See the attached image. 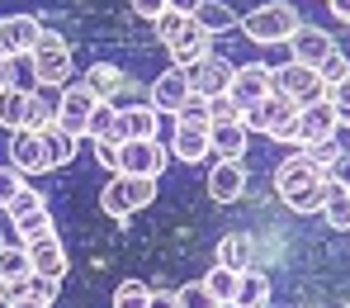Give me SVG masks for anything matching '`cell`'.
I'll use <instances>...</instances> for the list:
<instances>
[{"label": "cell", "instance_id": "cell-1", "mask_svg": "<svg viewBox=\"0 0 350 308\" xmlns=\"http://www.w3.org/2000/svg\"><path fill=\"white\" fill-rule=\"evenodd\" d=\"M275 190H280V199L289 204L293 214H322L327 190H332V176L317 171L303 152H293V157H284V162L275 166Z\"/></svg>", "mask_w": 350, "mask_h": 308}, {"label": "cell", "instance_id": "cell-2", "mask_svg": "<svg viewBox=\"0 0 350 308\" xmlns=\"http://www.w3.org/2000/svg\"><path fill=\"white\" fill-rule=\"evenodd\" d=\"M298 24H303V19H298V10H293V5H284V0H270V5L251 10V14H246L237 29H241L251 43H265V48H270V43H289L293 34H298Z\"/></svg>", "mask_w": 350, "mask_h": 308}, {"label": "cell", "instance_id": "cell-3", "mask_svg": "<svg viewBox=\"0 0 350 308\" xmlns=\"http://www.w3.org/2000/svg\"><path fill=\"white\" fill-rule=\"evenodd\" d=\"M157 199V181L152 176H114V181L100 190V209L109 214V218H133L137 209H147Z\"/></svg>", "mask_w": 350, "mask_h": 308}, {"label": "cell", "instance_id": "cell-4", "mask_svg": "<svg viewBox=\"0 0 350 308\" xmlns=\"http://www.w3.org/2000/svg\"><path fill=\"white\" fill-rule=\"evenodd\" d=\"M241 123H246V133H265L275 142H293V133H298V105H289L284 95H270V100L241 110Z\"/></svg>", "mask_w": 350, "mask_h": 308}, {"label": "cell", "instance_id": "cell-5", "mask_svg": "<svg viewBox=\"0 0 350 308\" xmlns=\"http://www.w3.org/2000/svg\"><path fill=\"white\" fill-rule=\"evenodd\" d=\"M270 86H275V95H284L289 105H317V100H327V86H322V76H317V66H303V62H284V66H270Z\"/></svg>", "mask_w": 350, "mask_h": 308}, {"label": "cell", "instance_id": "cell-6", "mask_svg": "<svg viewBox=\"0 0 350 308\" xmlns=\"http://www.w3.org/2000/svg\"><path fill=\"white\" fill-rule=\"evenodd\" d=\"M29 62H33L38 86H57V90H62V86L71 81V43H66L62 34H53V29L38 34V43H33Z\"/></svg>", "mask_w": 350, "mask_h": 308}, {"label": "cell", "instance_id": "cell-7", "mask_svg": "<svg viewBox=\"0 0 350 308\" xmlns=\"http://www.w3.org/2000/svg\"><path fill=\"white\" fill-rule=\"evenodd\" d=\"M95 110H100L95 90H90L85 81H71V86H62L57 128H62V133H71V138L81 142V138H90V119H95Z\"/></svg>", "mask_w": 350, "mask_h": 308}, {"label": "cell", "instance_id": "cell-8", "mask_svg": "<svg viewBox=\"0 0 350 308\" xmlns=\"http://www.w3.org/2000/svg\"><path fill=\"white\" fill-rule=\"evenodd\" d=\"M171 166V147H161L157 138L147 142V138H128L123 147H118V171L114 176H161Z\"/></svg>", "mask_w": 350, "mask_h": 308}, {"label": "cell", "instance_id": "cell-9", "mask_svg": "<svg viewBox=\"0 0 350 308\" xmlns=\"http://www.w3.org/2000/svg\"><path fill=\"white\" fill-rule=\"evenodd\" d=\"M185 71H189V90L204 95V100H213V95H228L237 66L228 57H218V53H208V57H199L194 66H185Z\"/></svg>", "mask_w": 350, "mask_h": 308}, {"label": "cell", "instance_id": "cell-10", "mask_svg": "<svg viewBox=\"0 0 350 308\" xmlns=\"http://www.w3.org/2000/svg\"><path fill=\"white\" fill-rule=\"evenodd\" d=\"M228 95H232L237 110H251V105L270 100V95H275V86H270V66H260V62L237 66V71H232V86H228Z\"/></svg>", "mask_w": 350, "mask_h": 308}, {"label": "cell", "instance_id": "cell-11", "mask_svg": "<svg viewBox=\"0 0 350 308\" xmlns=\"http://www.w3.org/2000/svg\"><path fill=\"white\" fill-rule=\"evenodd\" d=\"M38 34H43V24H38L33 14H5V19H0V62L5 57H29L33 43H38Z\"/></svg>", "mask_w": 350, "mask_h": 308}, {"label": "cell", "instance_id": "cell-12", "mask_svg": "<svg viewBox=\"0 0 350 308\" xmlns=\"http://www.w3.org/2000/svg\"><path fill=\"white\" fill-rule=\"evenodd\" d=\"M189 71L185 66H166L157 81H152V110L157 114H180L185 105H189Z\"/></svg>", "mask_w": 350, "mask_h": 308}, {"label": "cell", "instance_id": "cell-13", "mask_svg": "<svg viewBox=\"0 0 350 308\" xmlns=\"http://www.w3.org/2000/svg\"><path fill=\"white\" fill-rule=\"evenodd\" d=\"M336 110H332V100H317V105H303L298 110V133H293V142L298 147H312V142H327V138H336Z\"/></svg>", "mask_w": 350, "mask_h": 308}, {"label": "cell", "instance_id": "cell-14", "mask_svg": "<svg viewBox=\"0 0 350 308\" xmlns=\"http://www.w3.org/2000/svg\"><path fill=\"white\" fill-rule=\"evenodd\" d=\"M327 53H336V38L317 24H298V34L289 38V62H303V66H322Z\"/></svg>", "mask_w": 350, "mask_h": 308}, {"label": "cell", "instance_id": "cell-15", "mask_svg": "<svg viewBox=\"0 0 350 308\" xmlns=\"http://www.w3.org/2000/svg\"><path fill=\"white\" fill-rule=\"evenodd\" d=\"M10 166L19 176H43L48 171V157H43V133H10Z\"/></svg>", "mask_w": 350, "mask_h": 308}, {"label": "cell", "instance_id": "cell-16", "mask_svg": "<svg viewBox=\"0 0 350 308\" xmlns=\"http://www.w3.org/2000/svg\"><path fill=\"white\" fill-rule=\"evenodd\" d=\"M213 128H189V123H175V138H171V157L185 162V166H199L213 157Z\"/></svg>", "mask_w": 350, "mask_h": 308}, {"label": "cell", "instance_id": "cell-17", "mask_svg": "<svg viewBox=\"0 0 350 308\" xmlns=\"http://www.w3.org/2000/svg\"><path fill=\"white\" fill-rule=\"evenodd\" d=\"M208 194H213V204H232V199H241V194H246V166L218 157L213 171H208Z\"/></svg>", "mask_w": 350, "mask_h": 308}, {"label": "cell", "instance_id": "cell-18", "mask_svg": "<svg viewBox=\"0 0 350 308\" xmlns=\"http://www.w3.org/2000/svg\"><path fill=\"white\" fill-rule=\"evenodd\" d=\"M24 251H29L33 275H48V280H62V275H66V246H62L57 233H48V238H38V242H24Z\"/></svg>", "mask_w": 350, "mask_h": 308}, {"label": "cell", "instance_id": "cell-19", "mask_svg": "<svg viewBox=\"0 0 350 308\" xmlns=\"http://www.w3.org/2000/svg\"><path fill=\"white\" fill-rule=\"evenodd\" d=\"M0 128L10 133H38V114H33V95L24 90H0Z\"/></svg>", "mask_w": 350, "mask_h": 308}, {"label": "cell", "instance_id": "cell-20", "mask_svg": "<svg viewBox=\"0 0 350 308\" xmlns=\"http://www.w3.org/2000/svg\"><path fill=\"white\" fill-rule=\"evenodd\" d=\"M213 157H228V162H241L246 157V142H251V133H246V123L232 119V123H213Z\"/></svg>", "mask_w": 350, "mask_h": 308}, {"label": "cell", "instance_id": "cell-21", "mask_svg": "<svg viewBox=\"0 0 350 308\" xmlns=\"http://www.w3.org/2000/svg\"><path fill=\"white\" fill-rule=\"evenodd\" d=\"M90 138L105 142V147H123V142H128V119L118 114L114 105H100L95 119H90Z\"/></svg>", "mask_w": 350, "mask_h": 308}, {"label": "cell", "instance_id": "cell-22", "mask_svg": "<svg viewBox=\"0 0 350 308\" xmlns=\"http://www.w3.org/2000/svg\"><path fill=\"white\" fill-rule=\"evenodd\" d=\"M194 24L213 38V34H228V29H237L241 24V14H237L232 5H223V0H204L199 10H194Z\"/></svg>", "mask_w": 350, "mask_h": 308}, {"label": "cell", "instance_id": "cell-23", "mask_svg": "<svg viewBox=\"0 0 350 308\" xmlns=\"http://www.w3.org/2000/svg\"><path fill=\"white\" fill-rule=\"evenodd\" d=\"M166 53H171L175 66H194L199 57H208V34H204L199 24H189V29H185V34L175 38L171 48H166Z\"/></svg>", "mask_w": 350, "mask_h": 308}, {"label": "cell", "instance_id": "cell-24", "mask_svg": "<svg viewBox=\"0 0 350 308\" xmlns=\"http://www.w3.org/2000/svg\"><path fill=\"white\" fill-rule=\"evenodd\" d=\"M270 304V275L265 270H241V285H237V304L232 308H265Z\"/></svg>", "mask_w": 350, "mask_h": 308}, {"label": "cell", "instance_id": "cell-25", "mask_svg": "<svg viewBox=\"0 0 350 308\" xmlns=\"http://www.w3.org/2000/svg\"><path fill=\"white\" fill-rule=\"evenodd\" d=\"M43 157H48V171H62V166L76 157V138H71V133H62L57 123H53V128H43Z\"/></svg>", "mask_w": 350, "mask_h": 308}, {"label": "cell", "instance_id": "cell-26", "mask_svg": "<svg viewBox=\"0 0 350 308\" xmlns=\"http://www.w3.org/2000/svg\"><path fill=\"white\" fill-rule=\"evenodd\" d=\"M123 81H128V76L118 71L114 62H95V66L85 71V86L95 90V100H100V105H105V100H114V90L123 86Z\"/></svg>", "mask_w": 350, "mask_h": 308}, {"label": "cell", "instance_id": "cell-27", "mask_svg": "<svg viewBox=\"0 0 350 308\" xmlns=\"http://www.w3.org/2000/svg\"><path fill=\"white\" fill-rule=\"evenodd\" d=\"M204 285H208V294H213V304H218V308H232L241 275H237V270H228V266H213V270L204 275Z\"/></svg>", "mask_w": 350, "mask_h": 308}, {"label": "cell", "instance_id": "cell-28", "mask_svg": "<svg viewBox=\"0 0 350 308\" xmlns=\"http://www.w3.org/2000/svg\"><path fill=\"white\" fill-rule=\"evenodd\" d=\"M213 266H228V270H251V242L241 238V233H228L223 242H218V261Z\"/></svg>", "mask_w": 350, "mask_h": 308}, {"label": "cell", "instance_id": "cell-29", "mask_svg": "<svg viewBox=\"0 0 350 308\" xmlns=\"http://www.w3.org/2000/svg\"><path fill=\"white\" fill-rule=\"evenodd\" d=\"M10 228L19 233V242H38V238H48V233H57V228H53V214H48V209H33V214H19V218H10Z\"/></svg>", "mask_w": 350, "mask_h": 308}, {"label": "cell", "instance_id": "cell-30", "mask_svg": "<svg viewBox=\"0 0 350 308\" xmlns=\"http://www.w3.org/2000/svg\"><path fill=\"white\" fill-rule=\"evenodd\" d=\"M322 214H327V228H336V233H350V190L332 185V190H327V204H322Z\"/></svg>", "mask_w": 350, "mask_h": 308}, {"label": "cell", "instance_id": "cell-31", "mask_svg": "<svg viewBox=\"0 0 350 308\" xmlns=\"http://www.w3.org/2000/svg\"><path fill=\"white\" fill-rule=\"evenodd\" d=\"M33 266H29V251L24 242H0V280H24Z\"/></svg>", "mask_w": 350, "mask_h": 308}, {"label": "cell", "instance_id": "cell-32", "mask_svg": "<svg viewBox=\"0 0 350 308\" xmlns=\"http://www.w3.org/2000/svg\"><path fill=\"white\" fill-rule=\"evenodd\" d=\"M123 119H128V138H147V142H152L157 128H161V114H157L152 105H137V110H128Z\"/></svg>", "mask_w": 350, "mask_h": 308}, {"label": "cell", "instance_id": "cell-33", "mask_svg": "<svg viewBox=\"0 0 350 308\" xmlns=\"http://www.w3.org/2000/svg\"><path fill=\"white\" fill-rule=\"evenodd\" d=\"M57 294H62V280H48V275H29V280H24V299H29V304L53 308Z\"/></svg>", "mask_w": 350, "mask_h": 308}, {"label": "cell", "instance_id": "cell-34", "mask_svg": "<svg viewBox=\"0 0 350 308\" xmlns=\"http://www.w3.org/2000/svg\"><path fill=\"white\" fill-rule=\"evenodd\" d=\"M147 304H152V290L142 280H123L114 290V308H147Z\"/></svg>", "mask_w": 350, "mask_h": 308}, {"label": "cell", "instance_id": "cell-35", "mask_svg": "<svg viewBox=\"0 0 350 308\" xmlns=\"http://www.w3.org/2000/svg\"><path fill=\"white\" fill-rule=\"evenodd\" d=\"M341 152H346V147H341L336 138H327V142H312V147H303V157H308V162H312L317 171H332Z\"/></svg>", "mask_w": 350, "mask_h": 308}, {"label": "cell", "instance_id": "cell-36", "mask_svg": "<svg viewBox=\"0 0 350 308\" xmlns=\"http://www.w3.org/2000/svg\"><path fill=\"white\" fill-rule=\"evenodd\" d=\"M189 24H194V14H175V10H166V14H161V19H157L152 29H157V38H161V43L171 48V43L180 38V34H185V29H189Z\"/></svg>", "mask_w": 350, "mask_h": 308}, {"label": "cell", "instance_id": "cell-37", "mask_svg": "<svg viewBox=\"0 0 350 308\" xmlns=\"http://www.w3.org/2000/svg\"><path fill=\"white\" fill-rule=\"evenodd\" d=\"M175 304H180V308H218L204 280H189V285H180V290H175Z\"/></svg>", "mask_w": 350, "mask_h": 308}, {"label": "cell", "instance_id": "cell-38", "mask_svg": "<svg viewBox=\"0 0 350 308\" xmlns=\"http://www.w3.org/2000/svg\"><path fill=\"white\" fill-rule=\"evenodd\" d=\"M317 76H322V86H327V90H332V86H341V81L350 76V62H346V53H341V48H336V53H327V62L317 66Z\"/></svg>", "mask_w": 350, "mask_h": 308}, {"label": "cell", "instance_id": "cell-39", "mask_svg": "<svg viewBox=\"0 0 350 308\" xmlns=\"http://www.w3.org/2000/svg\"><path fill=\"white\" fill-rule=\"evenodd\" d=\"M175 119L189 123V128H213V119H208V100H204V95H189V105H185Z\"/></svg>", "mask_w": 350, "mask_h": 308}, {"label": "cell", "instance_id": "cell-40", "mask_svg": "<svg viewBox=\"0 0 350 308\" xmlns=\"http://www.w3.org/2000/svg\"><path fill=\"white\" fill-rule=\"evenodd\" d=\"M33 209H48V204H43V194H38L33 185H24V190L14 194V204H10L5 214H10V218H19V214H33Z\"/></svg>", "mask_w": 350, "mask_h": 308}, {"label": "cell", "instance_id": "cell-41", "mask_svg": "<svg viewBox=\"0 0 350 308\" xmlns=\"http://www.w3.org/2000/svg\"><path fill=\"white\" fill-rule=\"evenodd\" d=\"M19 190H24V176H19L14 166H0V209H10Z\"/></svg>", "mask_w": 350, "mask_h": 308}, {"label": "cell", "instance_id": "cell-42", "mask_svg": "<svg viewBox=\"0 0 350 308\" xmlns=\"http://www.w3.org/2000/svg\"><path fill=\"white\" fill-rule=\"evenodd\" d=\"M327 100H332V110H336V123H346V128H350V76L341 81V86L327 90Z\"/></svg>", "mask_w": 350, "mask_h": 308}, {"label": "cell", "instance_id": "cell-43", "mask_svg": "<svg viewBox=\"0 0 350 308\" xmlns=\"http://www.w3.org/2000/svg\"><path fill=\"white\" fill-rule=\"evenodd\" d=\"M208 119L213 123H232V119H241V110L232 105V95H213V100H208Z\"/></svg>", "mask_w": 350, "mask_h": 308}, {"label": "cell", "instance_id": "cell-44", "mask_svg": "<svg viewBox=\"0 0 350 308\" xmlns=\"http://www.w3.org/2000/svg\"><path fill=\"white\" fill-rule=\"evenodd\" d=\"M105 105H114L118 114H128V110H137V105H142V100H137V86H133V81H123V86L114 90V100H105Z\"/></svg>", "mask_w": 350, "mask_h": 308}, {"label": "cell", "instance_id": "cell-45", "mask_svg": "<svg viewBox=\"0 0 350 308\" xmlns=\"http://www.w3.org/2000/svg\"><path fill=\"white\" fill-rule=\"evenodd\" d=\"M327 176H332V185H341V190H350V152H341V157H336V166H332Z\"/></svg>", "mask_w": 350, "mask_h": 308}, {"label": "cell", "instance_id": "cell-46", "mask_svg": "<svg viewBox=\"0 0 350 308\" xmlns=\"http://www.w3.org/2000/svg\"><path fill=\"white\" fill-rule=\"evenodd\" d=\"M133 10H137L142 19H152V24H157V19L166 14V0H133Z\"/></svg>", "mask_w": 350, "mask_h": 308}, {"label": "cell", "instance_id": "cell-47", "mask_svg": "<svg viewBox=\"0 0 350 308\" xmlns=\"http://www.w3.org/2000/svg\"><path fill=\"white\" fill-rule=\"evenodd\" d=\"M204 0H166V10H175V14H194Z\"/></svg>", "mask_w": 350, "mask_h": 308}, {"label": "cell", "instance_id": "cell-48", "mask_svg": "<svg viewBox=\"0 0 350 308\" xmlns=\"http://www.w3.org/2000/svg\"><path fill=\"white\" fill-rule=\"evenodd\" d=\"M327 5H332V14H336L341 24H350V0H327Z\"/></svg>", "mask_w": 350, "mask_h": 308}, {"label": "cell", "instance_id": "cell-49", "mask_svg": "<svg viewBox=\"0 0 350 308\" xmlns=\"http://www.w3.org/2000/svg\"><path fill=\"white\" fill-rule=\"evenodd\" d=\"M147 308H180V304H175V294H152V304H147Z\"/></svg>", "mask_w": 350, "mask_h": 308}, {"label": "cell", "instance_id": "cell-50", "mask_svg": "<svg viewBox=\"0 0 350 308\" xmlns=\"http://www.w3.org/2000/svg\"><path fill=\"white\" fill-rule=\"evenodd\" d=\"M10 308H43V304H29V299H24V304H10Z\"/></svg>", "mask_w": 350, "mask_h": 308}, {"label": "cell", "instance_id": "cell-51", "mask_svg": "<svg viewBox=\"0 0 350 308\" xmlns=\"http://www.w3.org/2000/svg\"><path fill=\"white\" fill-rule=\"evenodd\" d=\"M0 90H5V86H0Z\"/></svg>", "mask_w": 350, "mask_h": 308}]
</instances>
